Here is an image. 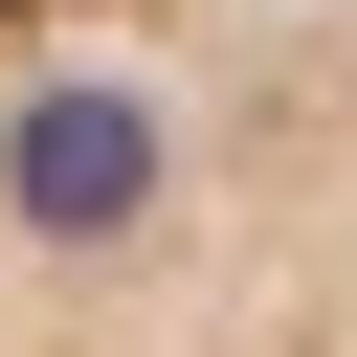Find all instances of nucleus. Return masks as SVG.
<instances>
[{
  "label": "nucleus",
  "instance_id": "1",
  "mask_svg": "<svg viewBox=\"0 0 357 357\" xmlns=\"http://www.w3.org/2000/svg\"><path fill=\"white\" fill-rule=\"evenodd\" d=\"M0 357H357V0L0 22Z\"/></svg>",
  "mask_w": 357,
  "mask_h": 357
},
{
  "label": "nucleus",
  "instance_id": "2",
  "mask_svg": "<svg viewBox=\"0 0 357 357\" xmlns=\"http://www.w3.org/2000/svg\"><path fill=\"white\" fill-rule=\"evenodd\" d=\"M0 22H45V0H0Z\"/></svg>",
  "mask_w": 357,
  "mask_h": 357
}]
</instances>
